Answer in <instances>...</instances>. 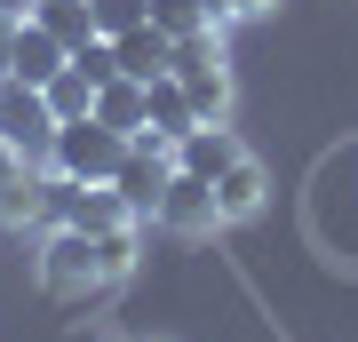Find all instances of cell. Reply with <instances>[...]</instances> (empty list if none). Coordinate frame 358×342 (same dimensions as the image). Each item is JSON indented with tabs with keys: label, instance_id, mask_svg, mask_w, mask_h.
<instances>
[{
	"label": "cell",
	"instance_id": "6da1fadb",
	"mask_svg": "<svg viewBox=\"0 0 358 342\" xmlns=\"http://www.w3.org/2000/svg\"><path fill=\"white\" fill-rule=\"evenodd\" d=\"M40 294H56V303H88L96 287H112V271H103V239L80 223H56L48 239H40V263H32Z\"/></svg>",
	"mask_w": 358,
	"mask_h": 342
},
{
	"label": "cell",
	"instance_id": "7a4b0ae2",
	"mask_svg": "<svg viewBox=\"0 0 358 342\" xmlns=\"http://www.w3.org/2000/svg\"><path fill=\"white\" fill-rule=\"evenodd\" d=\"M120 159H128V136H120V127H103L96 112H88V120H56L48 176H64V183H112Z\"/></svg>",
	"mask_w": 358,
	"mask_h": 342
},
{
	"label": "cell",
	"instance_id": "3957f363",
	"mask_svg": "<svg viewBox=\"0 0 358 342\" xmlns=\"http://www.w3.org/2000/svg\"><path fill=\"white\" fill-rule=\"evenodd\" d=\"M0 143H16L24 159H48V143H56V112H48V96L24 88V80H0Z\"/></svg>",
	"mask_w": 358,
	"mask_h": 342
},
{
	"label": "cell",
	"instance_id": "277c9868",
	"mask_svg": "<svg viewBox=\"0 0 358 342\" xmlns=\"http://www.w3.org/2000/svg\"><path fill=\"white\" fill-rule=\"evenodd\" d=\"M152 223H159V231H176V239H207V231L223 223L215 183L192 176V167H176V176H167V191H159V215H152Z\"/></svg>",
	"mask_w": 358,
	"mask_h": 342
},
{
	"label": "cell",
	"instance_id": "5b68a950",
	"mask_svg": "<svg viewBox=\"0 0 358 342\" xmlns=\"http://www.w3.org/2000/svg\"><path fill=\"white\" fill-rule=\"evenodd\" d=\"M72 64V48L64 40H56L48 24H40V16H24V24H16V56H8V80H24V88H48L56 72H64Z\"/></svg>",
	"mask_w": 358,
	"mask_h": 342
},
{
	"label": "cell",
	"instance_id": "8992f818",
	"mask_svg": "<svg viewBox=\"0 0 358 342\" xmlns=\"http://www.w3.org/2000/svg\"><path fill=\"white\" fill-rule=\"evenodd\" d=\"M48 215V159H16L0 176V231H24Z\"/></svg>",
	"mask_w": 358,
	"mask_h": 342
},
{
	"label": "cell",
	"instance_id": "52a82bcc",
	"mask_svg": "<svg viewBox=\"0 0 358 342\" xmlns=\"http://www.w3.org/2000/svg\"><path fill=\"white\" fill-rule=\"evenodd\" d=\"M239 152H247V143H239V136H231V127H223V120H199V127H192V136H183V143H176V167H192V176H207V183H215V176H223V167H231V159H239Z\"/></svg>",
	"mask_w": 358,
	"mask_h": 342
},
{
	"label": "cell",
	"instance_id": "ba28073f",
	"mask_svg": "<svg viewBox=\"0 0 358 342\" xmlns=\"http://www.w3.org/2000/svg\"><path fill=\"white\" fill-rule=\"evenodd\" d=\"M263 191H271L263 159H255V152H239V159H231L223 176H215V207H223V223H247V215L263 207Z\"/></svg>",
	"mask_w": 358,
	"mask_h": 342
},
{
	"label": "cell",
	"instance_id": "9c48e42d",
	"mask_svg": "<svg viewBox=\"0 0 358 342\" xmlns=\"http://www.w3.org/2000/svg\"><path fill=\"white\" fill-rule=\"evenodd\" d=\"M96 120L103 127H120V136H136V127H152V88H143V80H103L96 88Z\"/></svg>",
	"mask_w": 358,
	"mask_h": 342
},
{
	"label": "cell",
	"instance_id": "30bf717a",
	"mask_svg": "<svg viewBox=\"0 0 358 342\" xmlns=\"http://www.w3.org/2000/svg\"><path fill=\"white\" fill-rule=\"evenodd\" d=\"M112 48H120V72H128V80H143V88H152V80L167 72V56H176V40H167V32L152 24V16H143V24H136V32H120Z\"/></svg>",
	"mask_w": 358,
	"mask_h": 342
},
{
	"label": "cell",
	"instance_id": "8fae6325",
	"mask_svg": "<svg viewBox=\"0 0 358 342\" xmlns=\"http://www.w3.org/2000/svg\"><path fill=\"white\" fill-rule=\"evenodd\" d=\"M192 127H199V112H192V96H183V80H176V72H159V80H152V136L183 143Z\"/></svg>",
	"mask_w": 358,
	"mask_h": 342
},
{
	"label": "cell",
	"instance_id": "7c38bea8",
	"mask_svg": "<svg viewBox=\"0 0 358 342\" xmlns=\"http://www.w3.org/2000/svg\"><path fill=\"white\" fill-rule=\"evenodd\" d=\"M223 0H152V24L167 32V40H183V32H207V24H215L223 32Z\"/></svg>",
	"mask_w": 358,
	"mask_h": 342
},
{
	"label": "cell",
	"instance_id": "4fadbf2b",
	"mask_svg": "<svg viewBox=\"0 0 358 342\" xmlns=\"http://www.w3.org/2000/svg\"><path fill=\"white\" fill-rule=\"evenodd\" d=\"M32 16L64 40V48H88V40H96V8H88V0H40Z\"/></svg>",
	"mask_w": 358,
	"mask_h": 342
},
{
	"label": "cell",
	"instance_id": "5bb4252c",
	"mask_svg": "<svg viewBox=\"0 0 358 342\" xmlns=\"http://www.w3.org/2000/svg\"><path fill=\"white\" fill-rule=\"evenodd\" d=\"M40 96H48V112H56V120H88V112H96V80L80 72V64H64V72H56Z\"/></svg>",
	"mask_w": 358,
	"mask_h": 342
},
{
	"label": "cell",
	"instance_id": "9a60e30c",
	"mask_svg": "<svg viewBox=\"0 0 358 342\" xmlns=\"http://www.w3.org/2000/svg\"><path fill=\"white\" fill-rule=\"evenodd\" d=\"M88 8H96V32L120 40V32H136L143 16H152V0H88Z\"/></svg>",
	"mask_w": 358,
	"mask_h": 342
},
{
	"label": "cell",
	"instance_id": "2e32d148",
	"mask_svg": "<svg viewBox=\"0 0 358 342\" xmlns=\"http://www.w3.org/2000/svg\"><path fill=\"white\" fill-rule=\"evenodd\" d=\"M72 64H80V72L96 80V88H103V80H120V48H112V40H103V32L88 40V48H72Z\"/></svg>",
	"mask_w": 358,
	"mask_h": 342
},
{
	"label": "cell",
	"instance_id": "e0dca14e",
	"mask_svg": "<svg viewBox=\"0 0 358 342\" xmlns=\"http://www.w3.org/2000/svg\"><path fill=\"white\" fill-rule=\"evenodd\" d=\"M16 24H24V16H8V8H0V80H8V56H16Z\"/></svg>",
	"mask_w": 358,
	"mask_h": 342
},
{
	"label": "cell",
	"instance_id": "ac0fdd59",
	"mask_svg": "<svg viewBox=\"0 0 358 342\" xmlns=\"http://www.w3.org/2000/svg\"><path fill=\"white\" fill-rule=\"evenodd\" d=\"M231 16H263V8H279V0H223Z\"/></svg>",
	"mask_w": 358,
	"mask_h": 342
},
{
	"label": "cell",
	"instance_id": "d6986e66",
	"mask_svg": "<svg viewBox=\"0 0 358 342\" xmlns=\"http://www.w3.org/2000/svg\"><path fill=\"white\" fill-rule=\"evenodd\" d=\"M0 8H8V16H32V8H40V0H0Z\"/></svg>",
	"mask_w": 358,
	"mask_h": 342
},
{
	"label": "cell",
	"instance_id": "ffe728a7",
	"mask_svg": "<svg viewBox=\"0 0 358 342\" xmlns=\"http://www.w3.org/2000/svg\"><path fill=\"white\" fill-rule=\"evenodd\" d=\"M16 159H24V152H16V143H0V176H8V167H16Z\"/></svg>",
	"mask_w": 358,
	"mask_h": 342
}]
</instances>
